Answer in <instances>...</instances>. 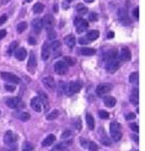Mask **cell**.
<instances>
[{"mask_svg":"<svg viewBox=\"0 0 145 151\" xmlns=\"http://www.w3.org/2000/svg\"><path fill=\"white\" fill-rule=\"evenodd\" d=\"M109 133L114 141H119L122 138V133H121V125L117 122H112L109 124Z\"/></svg>","mask_w":145,"mask_h":151,"instance_id":"obj_1","label":"cell"},{"mask_svg":"<svg viewBox=\"0 0 145 151\" xmlns=\"http://www.w3.org/2000/svg\"><path fill=\"white\" fill-rule=\"evenodd\" d=\"M0 76H1L3 80L8 81L9 84H19L20 82V78L16 76V75H14L11 73H6V71H1V74H0Z\"/></svg>","mask_w":145,"mask_h":151,"instance_id":"obj_2","label":"cell"},{"mask_svg":"<svg viewBox=\"0 0 145 151\" xmlns=\"http://www.w3.org/2000/svg\"><path fill=\"white\" fill-rule=\"evenodd\" d=\"M74 24H75V26H76V32L78 33H82L84 31H86L87 27H89L87 21H85V20L81 19V17H76V19H75Z\"/></svg>","mask_w":145,"mask_h":151,"instance_id":"obj_3","label":"cell"},{"mask_svg":"<svg viewBox=\"0 0 145 151\" xmlns=\"http://www.w3.org/2000/svg\"><path fill=\"white\" fill-rule=\"evenodd\" d=\"M68 69L69 66L65 61H57L56 64H54V71H56L58 75H64L68 73Z\"/></svg>","mask_w":145,"mask_h":151,"instance_id":"obj_4","label":"cell"},{"mask_svg":"<svg viewBox=\"0 0 145 151\" xmlns=\"http://www.w3.org/2000/svg\"><path fill=\"white\" fill-rule=\"evenodd\" d=\"M81 84L80 82H70V84H68V86L65 87V92L66 95H74L76 93L81 90Z\"/></svg>","mask_w":145,"mask_h":151,"instance_id":"obj_5","label":"cell"},{"mask_svg":"<svg viewBox=\"0 0 145 151\" xmlns=\"http://www.w3.org/2000/svg\"><path fill=\"white\" fill-rule=\"evenodd\" d=\"M119 68V63L117 58H112V59H107V64H106V70L108 73H114L117 71V69Z\"/></svg>","mask_w":145,"mask_h":151,"instance_id":"obj_6","label":"cell"},{"mask_svg":"<svg viewBox=\"0 0 145 151\" xmlns=\"http://www.w3.org/2000/svg\"><path fill=\"white\" fill-rule=\"evenodd\" d=\"M112 90L111 84H101L96 87V95L97 96H105Z\"/></svg>","mask_w":145,"mask_h":151,"instance_id":"obj_7","label":"cell"},{"mask_svg":"<svg viewBox=\"0 0 145 151\" xmlns=\"http://www.w3.org/2000/svg\"><path fill=\"white\" fill-rule=\"evenodd\" d=\"M118 19L119 21L123 24V25H130L132 21H130V19L128 16V12L126 9H119L118 10Z\"/></svg>","mask_w":145,"mask_h":151,"instance_id":"obj_8","label":"cell"},{"mask_svg":"<svg viewBox=\"0 0 145 151\" xmlns=\"http://www.w3.org/2000/svg\"><path fill=\"white\" fill-rule=\"evenodd\" d=\"M17 140V136L14 134L11 130H9V132H6L5 135H4V142L6 144V145H14V144L16 142Z\"/></svg>","mask_w":145,"mask_h":151,"instance_id":"obj_9","label":"cell"},{"mask_svg":"<svg viewBox=\"0 0 145 151\" xmlns=\"http://www.w3.org/2000/svg\"><path fill=\"white\" fill-rule=\"evenodd\" d=\"M51 52L53 53L54 58H58L61 54V44L59 41H53V43L51 44Z\"/></svg>","mask_w":145,"mask_h":151,"instance_id":"obj_10","label":"cell"},{"mask_svg":"<svg viewBox=\"0 0 145 151\" xmlns=\"http://www.w3.org/2000/svg\"><path fill=\"white\" fill-rule=\"evenodd\" d=\"M31 108L36 112H42L43 111V105H42V102H41L39 97H33L31 100Z\"/></svg>","mask_w":145,"mask_h":151,"instance_id":"obj_11","label":"cell"},{"mask_svg":"<svg viewBox=\"0 0 145 151\" xmlns=\"http://www.w3.org/2000/svg\"><path fill=\"white\" fill-rule=\"evenodd\" d=\"M43 21L42 19H34L32 21V30L34 33H41V31L43 30Z\"/></svg>","mask_w":145,"mask_h":151,"instance_id":"obj_12","label":"cell"},{"mask_svg":"<svg viewBox=\"0 0 145 151\" xmlns=\"http://www.w3.org/2000/svg\"><path fill=\"white\" fill-rule=\"evenodd\" d=\"M42 82H43V85L46 86V88H48V90H54L56 88V81H54V79L52 78V76H46V78H43V80H42Z\"/></svg>","mask_w":145,"mask_h":151,"instance_id":"obj_13","label":"cell"},{"mask_svg":"<svg viewBox=\"0 0 145 151\" xmlns=\"http://www.w3.org/2000/svg\"><path fill=\"white\" fill-rule=\"evenodd\" d=\"M5 103L9 108H17L20 106V103H21V98L20 97H11V98L6 100Z\"/></svg>","mask_w":145,"mask_h":151,"instance_id":"obj_14","label":"cell"},{"mask_svg":"<svg viewBox=\"0 0 145 151\" xmlns=\"http://www.w3.org/2000/svg\"><path fill=\"white\" fill-rule=\"evenodd\" d=\"M27 66H29V71L30 73H34L36 66H37V58H36V54L34 53H31V57L29 59V64H27Z\"/></svg>","mask_w":145,"mask_h":151,"instance_id":"obj_15","label":"cell"},{"mask_svg":"<svg viewBox=\"0 0 145 151\" xmlns=\"http://www.w3.org/2000/svg\"><path fill=\"white\" fill-rule=\"evenodd\" d=\"M42 21H43V26L47 27V30H52L53 28V26H54V17L52 15H46L42 19Z\"/></svg>","mask_w":145,"mask_h":151,"instance_id":"obj_16","label":"cell"},{"mask_svg":"<svg viewBox=\"0 0 145 151\" xmlns=\"http://www.w3.org/2000/svg\"><path fill=\"white\" fill-rule=\"evenodd\" d=\"M51 57V47H49V43L48 42H44L43 43V47H42V59L43 60H48Z\"/></svg>","mask_w":145,"mask_h":151,"instance_id":"obj_17","label":"cell"},{"mask_svg":"<svg viewBox=\"0 0 145 151\" xmlns=\"http://www.w3.org/2000/svg\"><path fill=\"white\" fill-rule=\"evenodd\" d=\"M26 56H27V52H26L25 48H21V47L16 48V51H15V57H16L17 60H21V61H22V60L26 58Z\"/></svg>","mask_w":145,"mask_h":151,"instance_id":"obj_18","label":"cell"},{"mask_svg":"<svg viewBox=\"0 0 145 151\" xmlns=\"http://www.w3.org/2000/svg\"><path fill=\"white\" fill-rule=\"evenodd\" d=\"M130 102L136 106L139 103V90H138V87H134L133 91H132V96H130Z\"/></svg>","mask_w":145,"mask_h":151,"instance_id":"obj_19","label":"cell"},{"mask_svg":"<svg viewBox=\"0 0 145 151\" xmlns=\"http://www.w3.org/2000/svg\"><path fill=\"white\" fill-rule=\"evenodd\" d=\"M130 58H132V54H130V51L128 49L127 47H123L121 49V59L127 61V60H130Z\"/></svg>","mask_w":145,"mask_h":151,"instance_id":"obj_20","label":"cell"},{"mask_svg":"<svg viewBox=\"0 0 145 151\" xmlns=\"http://www.w3.org/2000/svg\"><path fill=\"white\" fill-rule=\"evenodd\" d=\"M100 37V32L96 31V30H92V31H89L87 35H86V39L89 42H92V41H96Z\"/></svg>","mask_w":145,"mask_h":151,"instance_id":"obj_21","label":"cell"},{"mask_svg":"<svg viewBox=\"0 0 145 151\" xmlns=\"http://www.w3.org/2000/svg\"><path fill=\"white\" fill-rule=\"evenodd\" d=\"M103 103H105V106H107V107H109V108H112V107L116 106L117 101H116L114 97H112V96H106V97L103 98Z\"/></svg>","mask_w":145,"mask_h":151,"instance_id":"obj_22","label":"cell"},{"mask_svg":"<svg viewBox=\"0 0 145 151\" xmlns=\"http://www.w3.org/2000/svg\"><path fill=\"white\" fill-rule=\"evenodd\" d=\"M85 118H86V123H87L89 129L90 130H94L95 129V119H94V117L91 115V113H86Z\"/></svg>","mask_w":145,"mask_h":151,"instance_id":"obj_23","label":"cell"},{"mask_svg":"<svg viewBox=\"0 0 145 151\" xmlns=\"http://www.w3.org/2000/svg\"><path fill=\"white\" fill-rule=\"evenodd\" d=\"M54 141H56V135L51 134V135H48L47 138L42 141V146H51V145H53V144H54Z\"/></svg>","mask_w":145,"mask_h":151,"instance_id":"obj_24","label":"cell"},{"mask_svg":"<svg viewBox=\"0 0 145 151\" xmlns=\"http://www.w3.org/2000/svg\"><path fill=\"white\" fill-rule=\"evenodd\" d=\"M75 37L73 36V35H68V36H65L64 37V43L69 47V48H71V47H74L75 46Z\"/></svg>","mask_w":145,"mask_h":151,"instance_id":"obj_25","label":"cell"},{"mask_svg":"<svg viewBox=\"0 0 145 151\" xmlns=\"http://www.w3.org/2000/svg\"><path fill=\"white\" fill-rule=\"evenodd\" d=\"M80 53L82 54V56H94V54L96 53V51L94 49V48H90V47H82L80 49Z\"/></svg>","mask_w":145,"mask_h":151,"instance_id":"obj_26","label":"cell"},{"mask_svg":"<svg viewBox=\"0 0 145 151\" xmlns=\"http://www.w3.org/2000/svg\"><path fill=\"white\" fill-rule=\"evenodd\" d=\"M70 142H71V141H68V142H59L58 145H54V147L52 149V151H63Z\"/></svg>","mask_w":145,"mask_h":151,"instance_id":"obj_27","label":"cell"},{"mask_svg":"<svg viewBox=\"0 0 145 151\" xmlns=\"http://www.w3.org/2000/svg\"><path fill=\"white\" fill-rule=\"evenodd\" d=\"M44 9V5L42 3H36L33 5V12L34 14H41Z\"/></svg>","mask_w":145,"mask_h":151,"instance_id":"obj_28","label":"cell"},{"mask_svg":"<svg viewBox=\"0 0 145 151\" xmlns=\"http://www.w3.org/2000/svg\"><path fill=\"white\" fill-rule=\"evenodd\" d=\"M58 115H59V112L57 111V109H54V111H52L51 113H48V115H47V120H54V119H57V118H58Z\"/></svg>","mask_w":145,"mask_h":151,"instance_id":"obj_29","label":"cell"},{"mask_svg":"<svg viewBox=\"0 0 145 151\" xmlns=\"http://www.w3.org/2000/svg\"><path fill=\"white\" fill-rule=\"evenodd\" d=\"M76 11H78V14H80V15H85V14H87V8L85 5L79 4V5H76Z\"/></svg>","mask_w":145,"mask_h":151,"instance_id":"obj_30","label":"cell"},{"mask_svg":"<svg viewBox=\"0 0 145 151\" xmlns=\"http://www.w3.org/2000/svg\"><path fill=\"white\" fill-rule=\"evenodd\" d=\"M39 100H41V102H42V105L44 106V108H47L48 107V97H47V95L46 93H43V92H39Z\"/></svg>","mask_w":145,"mask_h":151,"instance_id":"obj_31","label":"cell"},{"mask_svg":"<svg viewBox=\"0 0 145 151\" xmlns=\"http://www.w3.org/2000/svg\"><path fill=\"white\" fill-rule=\"evenodd\" d=\"M138 79H139V74L138 73H132L129 75V82H132V84H136Z\"/></svg>","mask_w":145,"mask_h":151,"instance_id":"obj_32","label":"cell"},{"mask_svg":"<svg viewBox=\"0 0 145 151\" xmlns=\"http://www.w3.org/2000/svg\"><path fill=\"white\" fill-rule=\"evenodd\" d=\"M87 149L90 151H99V145L94 141H90V142H87Z\"/></svg>","mask_w":145,"mask_h":151,"instance_id":"obj_33","label":"cell"},{"mask_svg":"<svg viewBox=\"0 0 145 151\" xmlns=\"http://www.w3.org/2000/svg\"><path fill=\"white\" fill-rule=\"evenodd\" d=\"M31 118V115L29 113H26V112H22V113H20L19 114V119H21L22 122H27V120H30Z\"/></svg>","mask_w":145,"mask_h":151,"instance_id":"obj_34","label":"cell"},{"mask_svg":"<svg viewBox=\"0 0 145 151\" xmlns=\"http://www.w3.org/2000/svg\"><path fill=\"white\" fill-rule=\"evenodd\" d=\"M22 151H33V145H32L31 142H29V141L24 142V145H22Z\"/></svg>","mask_w":145,"mask_h":151,"instance_id":"obj_35","label":"cell"},{"mask_svg":"<svg viewBox=\"0 0 145 151\" xmlns=\"http://www.w3.org/2000/svg\"><path fill=\"white\" fill-rule=\"evenodd\" d=\"M26 27H27V24H26V22H20V24L17 25V27H16V31H17L19 33H22V32L26 30Z\"/></svg>","mask_w":145,"mask_h":151,"instance_id":"obj_36","label":"cell"},{"mask_svg":"<svg viewBox=\"0 0 145 151\" xmlns=\"http://www.w3.org/2000/svg\"><path fill=\"white\" fill-rule=\"evenodd\" d=\"M99 115L102 119H108L109 118V113L106 112V111H99Z\"/></svg>","mask_w":145,"mask_h":151,"instance_id":"obj_37","label":"cell"},{"mask_svg":"<svg viewBox=\"0 0 145 151\" xmlns=\"http://www.w3.org/2000/svg\"><path fill=\"white\" fill-rule=\"evenodd\" d=\"M16 47H17V42H12L9 46V49H8V54H11L14 51H16Z\"/></svg>","mask_w":145,"mask_h":151,"instance_id":"obj_38","label":"cell"},{"mask_svg":"<svg viewBox=\"0 0 145 151\" xmlns=\"http://www.w3.org/2000/svg\"><path fill=\"white\" fill-rule=\"evenodd\" d=\"M74 125L78 130H81V120H80V118H76L74 120Z\"/></svg>","mask_w":145,"mask_h":151,"instance_id":"obj_39","label":"cell"},{"mask_svg":"<svg viewBox=\"0 0 145 151\" xmlns=\"http://www.w3.org/2000/svg\"><path fill=\"white\" fill-rule=\"evenodd\" d=\"M5 90L6 91H15V86H12V84H6L5 85Z\"/></svg>","mask_w":145,"mask_h":151,"instance_id":"obj_40","label":"cell"},{"mask_svg":"<svg viewBox=\"0 0 145 151\" xmlns=\"http://www.w3.org/2000/svg\"><path fill=\"white\" fill-rule=\"evenodd\" d=\"M130 129H132L133 132H135V133L139 132V127H138V124H135V123H132V124H130Z\"/></svg>","mask_w":145,"mask_h":151,"instance_id":"obj_41","label":"cell"},{"mask_svg":"<svg viewBox=\"0 0 145 151\" xmlns=\"http://www.w3.org/2000/svg\"><path fill=\"white\" fill-rule=\"evenodd\" d=\"M135 118V114L134 113H128V114H126V119L127 120H133Z\"/></svg>","mask_w":145,"mask_h":151,"instance_id":"obj_42","label":"cell"},{"mask_svg":"<svg viewBox=\"0 0 145 151\" xmlns=\"http://www.w3.org/2000/svg\"><path fill=\"white\" fill-rule=\"evenodd\" d=\"M97 14H95V12H91V14H90V20H91V21H96V20H97Z\"/></svg>","mask_w":145,"mask_h":151,"instance_id":"obj_43","label":"cell"},{"mask_svg":"<svg viewBox=\"0 0 145 151\" xmlns=\"http://www.w3.org/2000/svg\"><path fill=\"white\" fill-rule=\"evenodd\" d=\"M133 16L135 19H139V8H134L133 10Z\"/></svg>","mask_w":145,"mask_h":151,"instance_id":"obj_44","label":"cell"},{"mask_svg":"<svg viewBox=\"0 0 145 151\" xmlns=\"http://www.w3.org/2000/svg\"><path fill=\"white\" fill-rule=\"evenodd\" d=\"M64 61L68 64V66H70V65H73V64H74V60H73V59H70L69 57H65V60H64Z\"/></svg>","mask_w":145,"mask_h":151,"instance_id":"obj_45","label":"cell"},{"mask_svg":"<svg viewBox=\"0 0 145 151\" xmlns=\"http://www.w3.org/2000/svg\"><path fill=\"white\" fill-rule=\"evenodd\" d=\"M71 135V132H70V130H65V132L63 133V135H61V138H69V136H70Z\"/></svg>","mask_w":145,"mask_h":151,"instance_id":"obj_46","label":"cell"},{"mask_svg":"<svg viewBox=\"0 0 145 151\" xmlns=\"http://www.w3.org/2000/svg\"><path fill=\"white\" fill-rule=\"evenodd\" d=\"M6 20H8V16H6V15H3L1 17H0V25L5 24V22H6Z\"/></svg>","mask_w":145,"mask_h":151,"instance_id":"obj_47","label":"cell"},{"mask_svg":"<svg viewBox=\"0 0 145 151\" xmlns=\"http://www.w3.org/2000/svg\"><path fill=\"white\" fill-rule=\"evenodd\" d=\"M79 43H81V44H87L89 41H87L86 38H82V37H81V38L79 39Z\"/></svg>","mask_w":145,"mask_h":151,"instance_id":"obj_48","label":"cell"},{"mask_svg":"<svg viewBox=\"0 0 145 151\" xmlns=\"http://www.w3.org/2000/svg\"><path fill=\"white\" fill-rule=\"evenodd\" d=\"M5 36H6V31L5 30H1V31H0V39H3Z\"/></svg>","mask_w":145,"mask_h":151,"instance_id":"obj_49","label":"cell"},{"mask_svg":"<svg viewBox=\"0 0 145 151\" xmlns=\"http://www.w3.org/2000/svg\"><path fill=\"white\" fill-rule=\"evenodd\" d=\"M80 141H81V144H82V147H87V142H86L84 139H81Z\"/></svg>","mask_w":145,"mask_h":151,"instance_id":"obj_50","label":"cell"},{"mask_svg":"<svg viewBox=\"0 0 145 151\" xmlns=\"http://www.w3.org/2000/svg\"><path fill=\"white\" fill-rule=\"evenodd\" d=\"M132 138H133V140H134V141H135L136 144H138V142H139V138H138V135H133V136H132Z\"/></svg>","mask_w":145,"mask_h":151,"instance_id":"obj_51","label":"cell"},{"mask_svg":"<svg viewBox=\"0 0 145 151\" xmlns=\"http://www.w3.org/2000/svg\"><path fill=\"white\" fill-rule=\"evenodd\" d=\"M113 36H114V33L111 31V32H108V35H107V37L108 38H113Z\"/></svg>","mask_w":145,"mask_h":151,"instance_id":"obj_52","label":"cell"},{"mask_svg":"<svg viewBox=\"0 0 145 151\" xmlns=\"http://www.w3.org/2000/svg\"><path fill=\"white\" fill-rule=\"evenodd\" d=\"M29 42L31 44H36V39H33V38H29Z\"/></svg>","mask_w":145,"mask_h":151,"instance_id":"obj_53","label":"cell"},{"mask_svg":"<svg viewBox=\"0 0 145 151\" xmlns=\"http://www.w3.org/2000/svg\"><path fill=\"white\" fill-rule=\"evenodd\" d=\"M54 11H56V12L58 11V5H54Z\"/></svg>","mask_w":145,"mask_h":151,"instance_id":"obj_54","label":"cell"},{"mask_svg":"<svg viewBox=\"0 0 145 151\" xmlns=\"http://www.w3.org/2000/svg\"><path fill=\"white\" fill-rule=\"evenodd\" d=\"M85 1H86V3H94L95 0H85Z\"/></svg>","mask_w":145,"mask_h":151,"instance_id":"obj_55","label":"cell"},{"mask_svg":"<svg viewBox=\"0 0 145 151\" xmlns=\"http://www.w3.org/2000/svg\"><path fill=\"white\" fill-rule=\"evenodd\" d=\"M26 1H27V3H31V1H32V0H26Z\"/></svg>","mask_w":145,"mask_h":151,"instance_id":"obj_56","label":"cell"},{"mask_svg":"<svg viewBox=\"0 0 145 151\" xmlns=\"http://www.w3.org/2000/svg\"><path fill=\"white\" fill-rule=\"evenodd\" d=\"M66 1H69V3H71V1H73V0H66Z\"/></svg>","mask_w":145,"mask_h":151,"instance_id":"obj_57","label":"cell"},{"mask_svg":"<svg viewBox=\"0 0 145 151\" xmlns=\"http://www.w3.org/2000/svg\"><path fill=\"white\" fill-rule=\"evenodd\" d=\"M3 151H10V150H5V149H4V150H3Z\"/></svg>","mask_w":145,"mask_h":151,"instance_id":"obj_58","label":"cell"}]
</instances>
